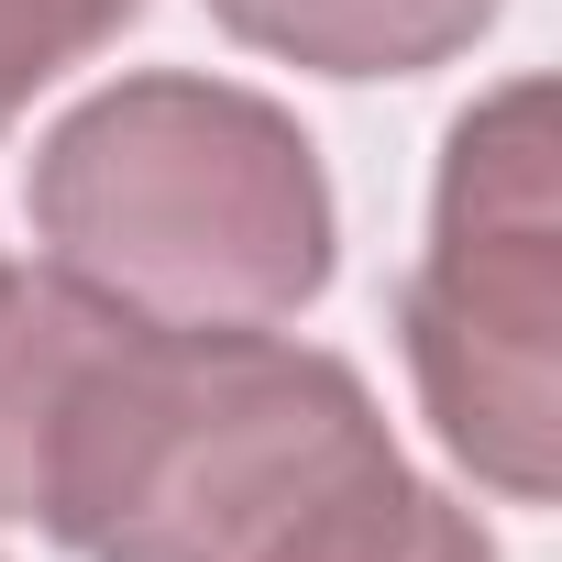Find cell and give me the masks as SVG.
<instances>
[{"instance_id": "cell-1", "label": "cell", "mask_w": 562, "mask_h": 562, "mask_svg": "<svg viewBox=\"0 0 562 562\" xmlns=\"http://www.w3.org/2000/svg\"><path fill=\"white\" fill-rule=\"evenodd\" d=\"M419 474L364 364L111 310L67 375L23 529L78 562H375Z\"/></svg>"}, {"instance_id": "cell-2", "label": "cell", "mask_w": 562, "mask_h": 562, "mask_svg": "<svg viewBox=\"0 0 562 562\" xmlns=\"http://www.w3.org/2000/svg\"><path fill=\"white\" fill-rule=\"evenodd\" d=\"M56 276L166 331H288L342 265L331 166L288 100L199 67L89 89L23 166Z\"/></svg>"}, {"instance_id": "cell-3", "label": "cell", "mask_w": 562, "mask_h": 562, "mask_svg": "<svg viewBox=\"0 0 562 562\" xmlns=\"http://www.w3.org/2000/svg\"><path fill=\"white\" fill-rule=\"evenodd\" d=\"M397 353L441 452L507 496H562V177L551 78L485 89L441 133L430 243L397 288Z\"/></svg>"}, {"instance_id": "cell-4", "label": "cell", "mask_w": 562, "mask_h": 562, "mask_svg": "<svg viewBox=\"0 0 562 562\" xmlns=\"http://www.w3.org/2000/svg\"><path fill=\"white\" fill-rule=\"evenodd\" d=\"M199 12L243 56L364 89V78H430V67L474 56L507 0H199Z\"/></svg>"}, {"instance_id": "cell-5", "label": "cell", "mask_w": 562, "mask_h": 562, "mask_svg": "<svg viewBox=\"0 0 562 562\" xmlns=\"http://www.w3.org/2000/svg\"><path fill=\"white\" fill-rule=\"evenodd\" d=\"M111 299H89L78 276L56 265H0V529H23L34 507V463H45V430L67 408V375L78 353L100 342Z\"/></svg>"}, {"instance_id": "cell-6", "label": "cell", "mask_w": 562, "mask_h": 562, "mask_svg": "<svg viewBox=\"0 0 562 562\" xmlns=\"http://www.w3.org/2000/svg\"><path fill=\"white\" fill-rule=\"evenodd\" d=\"M144 23V0H0V133H12L56 78L111 56Z\"/></svg>"}, {"instance_id": "cell-7", "label": "cell", "mask_w": 562, "mask_h": 562, "mask_svg": "<svg viewBox=\"0 0 562 562\" xmlns=\"http://www.w3.org/2000/svg\"><path fill=\"white\" fill-rule=\"evenodd\" d=\"M375 562H496V540H485V518H474L452 485H419V496H408V529H397Z\"/></svg>"}]
</instances>
